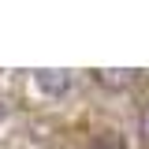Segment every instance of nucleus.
<instances>
[{"mask_svg": "<svg viewBox=\"0 0 149 149\" xmlns=\"http://www.w3.org/2000/svg\"><path fill=\"white\" fill-rule=\"evenodd\" d=\"M138 130H142V142L149 146V101L142 104V116H138Z\"/></svg>", "mask_w": 149, "mask_h": 149, "instance_id": "nucleus-4", "label": "nucleus"}, {"mask_svg": "<svg viewBox=\"0 0 149 149\" xmlns=\"http://www.w3.org/2000/svg\"><path fill=\"white\" fill-rule=\"evenodd\" d=\"M0 116H4V101H0Z\"/></svg>", "mask_w": 149, "mask_h": 149, "instance_id": "nucleus-5", "label": "nucleus"}, {"mask_svg": "<svg viewBox=\"0 0 149 149\" xmlns=\"http://www.w3.org/2000/svg\"><path fill=\"white\" fill-rule=\"evenodd\" d=\"M90 149H127V142H123V134H116V130H101L90 142Z\"/></svg>", "mask_w": 149, "mask_h": 149, "instance_id": "nucleus-3", "label": "nucleus"}, {"mask_svg": "<svg viewBox=\"0 0 149 149\" xmlns=\"http://www.w3.org/2000/svg\"><path fill=\"white\" fill-rule=\"evenodd\" d=\"M93 78H97V86H104V90H127V86H134V78H138V71L134 67H101V71H93Z\"/></svg>", "mask_w": 149, "mask_h": 149, "instance_id": "nucleus-2", "label": "nucleus"}, {"mask_svg": "<svg viewBox=\"0 0 149 149\" xmlns=\"http://www.w3.org/2000/svg\"><path fill=\"white\" fill-rule=\"evenodd\" d=\"M34 86L45 93V97H63V93L71 90V71L41 67V71H34Z\"/></svg>", "mask_w": 149, "mask_h": 149, "instance_id": "nucleus-1", "label": "nucleus"}]
</instances>
